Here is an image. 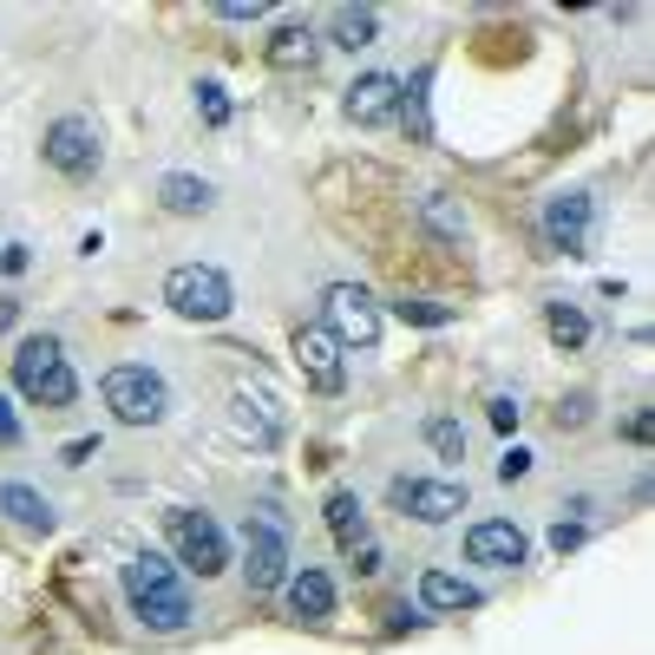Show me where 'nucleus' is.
Returning <instances> with one entry per match:
<instances>
[{
    "label": "nucleus",
    "instance_id": "1",
    "mask_svg": "<svg viewBox=\"0 0 655 655\" xmlns=\"http://www.w3.org/2000/svg\"><path fill=\"white\" fill-rule=\"evenodd\" d=\"M119 590H125V610L157 636H184L197 623V597L164 550H131L119 564Z\"/></svg>",
    "mask_w": 655,
    "mask_h": 655
},
{
    "label": "nucleus",
    "instance_id": "2",
    "mask_svg": "<svg viewBox=\"0 0 655 655\" xmlns=\"http://www.w3.org/2000/svg\"><path fill=\"white\" fill-rule=\"evenodd\" d=\"M13 393H20L26 406H40V413L79 406V374H73L59 335H26V341L13 348Z\"/></svg>",
    "mask_w": 655,
    "mask_h": 655
},
{
    "label": "nucleus",
    "instance_id": "3",
    "mask_svg": "<svg viewBox=\"0 0 655 655\" xmlns=\"http://www.w3.org/2000/svg\"><path fill=\"white\" fill-rule=\"evenodd\" d=\"M164 308H171L177 321L217 328V321H230L237 288H230V275H223L217 262H177V269L164 275Z\"/></svg>",
    "mask_w": 655,
    "mask_h": 655
},
{
    "label": "nucleus",
    "instance_id": "4",
    "mask_svg": "<svg viewBox=\"0 0 655 655\" xmlns=\"http://www.w3.org/2000/svg\"><path fill=\"white\" fill-rule=\"evenodd\" d=\"M164 544H171L177 570H197V577H223L230 570V537L204 505H164Z\"/></svg>",
    "mask_w": 655,
    "mask_h": 655
},
{
    "label": "nucleus",
    "instance_id": "5",
    "mask_svg": "<svg viewBox=\"0 0 655 655\" xmlns=\"http://www.w3.org/2000/svg\"><path fill=\"white\" fill-rule=\"evenodd\" d=\"M40 157L66 184H92L106 171V138H99V125L86 112H66V119H53V125L40 131Z\"/></svg>",
    "mask_w": 655,
    "mask_h": 655
},
{
    "label": "nucleus",
    "instance_id": "6",
    "mask_svg": "<svg viewBox=\"0 0 655 655\" xmlns=\"http://www.w3.org/2000/svg\"><path fill=\"white\" fill-rule=\"evenodd\" d=\"M99 400L112 406V419H119V426H164V413H171V387H164V374H157V368H138V361L106 368Z\"/></svg>",
    "mask_w": 655,
    "mask_h": 655
},
{
    "label": "nucleus",
    "instance_id": "7",
    "mask_svg": "<svg viewBox=\"0 0 655 655\" xmlns=\"http://www.w3.org/2000/svg\"><path fill=\"white\" fill-rule=\"evenodd\" d=\"M321 328L335 335V348H381V328H387V315H381V302L361 288V282H328L321 288Z\"/></svg>",
    "mask_w": 655,
    "mask_h": 655
},
{
    "label": "nucleus",
    "instance_id": "8",
    "mask_svg": "<svg viewBox=\"0 0 655 655\" xmlns=\"http://www.w3.org/2000/svg\"><path fill=\"white\" fill-rule=\"evenodd\" d=\"M288 570H295L288 524L275 518V512H250V518H243V583H250L256 597H269V590L288 583Z\"/></svg>",
    "mask_w": 655,
    "mask_h": 655
},
{
    "label": "nucleus",
    "instance_id": "9",
    "mask_svg": "<svg viewBox=\"0 0 655 655\" xmlns=\"http://www.w3.org/2000/svg\"><path fill=\"white\" fill-rule=\"evenodd\" d=\"M590 230H597V197L590 190H557L537 210V237L550 256H590Z\"/></svg>",
    "mask_w": 655,
    "mask_h": 655
},
{
    "label": "nucleus",
    "instance_id": "10",
    "mask_svg": "<svg viewBox=\"0 0 655 655\" xmlns=\"http://www.w3.org/2000/svg\"><path fill=\"white\" fill-rule=\"evenodd\" d=\"M387 505L413 524H452L472 505V492H466V479H393Z\"/></svg>",
    "mask_w": 655,
    "mask_h": 655
},
{
    "label": "nucleus",
    "instance_id": "11",
    "mask_svg": "<svg viewBox=\"0 0 655 655\" xmlns=\"http://www.w3.org/2000/svg\"><path fill=\"white\" fill-rule=\"evenodd\" d=\"M288 354H295L302 381H308L315 393H341L348 387V354L335 348V335H328L321 321H302V328L288 335Z\"/></svg>",
    "mask_w": 655,
    "mask_h": 655
},
{
    "label": "nucleus",
    "instance_id": "12",
    "mask_svg": "<svg viewBox=\"0 0 655 655\" xmlns=\"http://www.w3.org/2000/svg\"><path fill=\"white\" fill-rule=\"evenodd\" d=\"M466 564H479V570H518V564H531V537L512 518H479L466 531Z\"/></svg>",
    "mask_w": 655,
    "mask_h": 655
},
{
    "label": "nucleus",
    "instance_id": "13",
    "mask_svg": "<svg viewBox=\"0 0 655 655\" xmlns=\"http://www.w3.org/2000/svg\"><path fill=\"white\" fill-rule=\"evenodd\" d=\"M341 112H348V119H354L361 131L393 125V119H400V73H361V79L348 86Z\"/></svg>",
    "mask_w": 655,
    "mask_h": 655
},
{
    "label": "nucleus",
    "instance_id": "14",
    "mask_svg": "<svg viewBox=\"0 0 655 655\" xmlns=\"http://www.w3.org/2000/svg\"><path fill=\"white\" fill-rule=\"evenodd\" d=\"M0 518L13 524V531H26V537H53L59 531L53 499L40 485H26V479H0Z\"/></svg>",
    "mask_w": 655,
    "mask_h": 655
},
{
    "label": "nucleus",
    "instance_id": "15",
    "mask_svg": "<svg viewBox=\"0 0 655 655\" xmlns=\"http://www.w3.org/2000/svg\"><path fill=\"white\" fill-rule=\"evenodd\" d=\"M230 426H237V439H250L256 452H275L282 446V433H288V419L275 413V400L269 393H230Z\"/></svg>",
    "mask_w": 655,
    "mask_h": 655
},
{
    "label": "nucleus",
    "instance_id": "16",
    "mask_svg": "<svg viewBox=\"0 0 655 655\" xmlns=\"http://www.w3.org/2000/svg\"><path fill=\"white\" fill-rule=\"evenodd\" d=\"M269 66H275V73H315V66H321V26L282 20V26L269 33Z\"/></svg>",
    "mask_w": 655,
    "mask_h": 655
},
{
    "label": "nucleus",
    "instance_id": "17",
    "mask_svg": "<svg viewBox=\"0 0 655 655\" xmlns=\"http://www.w3.org/2000/svg\"><path fill=\"white\" fill-rule=\"evenodd\" d=\"M288 616H302V623H328L335 616V577L321 570V564H302V570H288Z\"/></svg>",
    "mask_w": 655,
    "mask_h": 655
},
{
    "label": "nucleus",
    "instance_id": "18",
    "mask_svg": "<svg viewBox=\"0 0 655 655\" xmlns=\"http://www.w3.org/2000/svg\"><path fill=\"white\" fill-rule=\"evenodd\" d=\"M157 210H171V217H210L217 210V184L197 177V171H164L157 177Z\"/></svg>",
    "mask_w": 655,
    "mask_h": 655
},
{
    "label": "nucleus",
    "instance_id": "19",
    "mask_svg": "<svg viewBox=\"0 0 655 655\" xmlns=\"http://www.w3.org/2000/svg\"><path fill=\"white\" fill-rule=\"evenodd\" d=\"M413 210H419V223H426V237H433V243H446V250H466V243H472V217H466V204H459V197L426 190Z\"/></svg>",
    "mask_w": 655,
    "mask_h": 655
},
{
    "label": "nucleus",
    "instance_id": "20",
    "mask_svg": "<svg viewBox=\"0 0 655 655\" xmlns=\"http://www.w3.org/2000/svg\"><path fill=\"white\" fill-rule=\"evenodd\" d=\"M485 603V590L479 583H466V577H452V570H419V610H433V616H459V610H479Z\"/></svg>",
    "mask_w": 655,
    "mask_h": 655
},
{
    "label": "nucleus",
    "instance_id": "21",
    "mask_svg": "<svg viewBox=\"0 0 655 655\" xmlns=\"http://www.w3.org/2000/svg\"><path fill=\"white\" fill-rule=\"evenodd\" d=\"M381 40V13L374 7H335L328 26H321V46H341V53H361Z\"/></svg>",
    "mask_w": 655,
    "mask_h": 655
},
{
    "label": "nucleus",
    "instance_id": "22",
    "mask_svg": "<svg viewBox=\"0 0 655 655\" xmlns=\"http://www.w3.org/2000/svg\"><path fill=\"white\" fill-rule=\"evenodd\" d=\"M544 335H550V348H564V354H583V348H590V315H583L577 302L550 295V302H544Z\"/></svg>",
    "mask_w": 655,
    "mask_h": 655
},
{
    "label": "nucleus",
    "instance_id": "23",
    "mask_svg": "<svg viewBox=\"0 0 655 655\" xmlns=\"http://www.w3.org/2000/svg\"><path fill=\"white\" fill-rule=\"evenodd\" d=\"M321 512H328V531H335V544H341V550H354V544L368 537V512H361V499H354V492H328V505H321Z\"/></svg>",
    "mask_w": 655,
    "mask_h": 655
},
{
    "label": "nucleus",
    "instance_id": "24",
    "mask_svg": "<svg viewBox=\"0 0 655 655\" xmlns=\"http://www.w3.org/2000/svg\"><path fill=\"white\" fill-rule=\"evenodd\" d=\"M426 79H433V73H413V79H400V119H406V138H413V144H433V112H426Z\"/></svg>",
    "mask_w": 655,
    "mask_h": 655
},
{
    "label": "nucleus",
    "instance_id": "25",
    "mask_svg": "<svg viewBox=\"0 0 655 655\" xmlns=\"http://www.w3.org/2000/svg\"><path fill=\"white\" fill-rule=\"evenodd\" d=\"M419 439H426V446H433V459H446V466H452V459H466V426H459V419H446V413H433V419L419 426Z\"/></svg>",
    "mask_w": 655,
    "mask_h": 655
},
{
    "label": "nucleus",
    "instance_id": "26",
    "mask_svg": "<svg viewBox=\"0 0 655 655\" xmlns=\"http://www.w3.org/2000/svg\"><path fill=\"white\" fill-rule=\"evenodd\" d=\"M393 315H400V321H413V328H452V315H459V308H452V302H426V295H400V302H393Z\"/></svg>",
    "mask_w": 655,
    "mask_h": 655
},
{
    "label": "nucleus",
    "instance_id": "27",
    "mask_svg": "<svg viewBox=\"0 0 655 655\" xmlns=\"http://www.w3.org/2000/svg\"><path fill=\"white\" fill-rule=\"evenodd\" d=\"M197 112H204V125H230V99L217 79H197Z\"/></svg>",
    "mask_w": 655,
    "mask_h": 655
},
{
    "label": "nucleus",
    "instance_id": "28",
    "mask_svg": "<svg viewBox=\"0 0 655 655\" xmlns=\"http://www.w3.org/2000/svg\"><path fill=\"white\" fill-rule=\"evenodd\" d=\"M583 537H590V524H583V518H570V524L557 518V524H550V550H557V557H564V550H577Z\"/></svg>",
    "mask_w": 655,
    "mask_h": 655
},
{
    "label": "nucleus",
    "instance_id": "29",
    "mask_svg": "<svg viewBox=\"0 0 655 655\" xmlns=\"http://www.w3.org/2000/svg\"><path fill=\"white\" fill-rule=\"evenodd\" d=\"M485 413H492V426H499V433H518V400H512V393H492V400H485Z\"/></svg>",
    "mask_w": 655,
    "mask_h": 655
},
{
    "label": "nucleus",
    "instance_id": "30",
    "mask_svg": "<svg viewBox=\"0 0 655 655\" xmlns=\"http://www.w3.org/2000/svg\"><path fill=\"white\" fill-rule=\"evenodd\" d=\"M583 419H590V393H570V400L557 406V433H577Z\"/></svg>",
    "mask_w": 655,
    "mask_h": 655
},
{
    "label": "nucleus",
    "instance_id": "31",
    "mask_svg": "<svg viewBox=\"0 0 655 655\" xmlns=\"http://www.w3.org/2000/svg\"><path fill=\"white\" fill-rule=\"evenodd\" d=\"M649 433H655V413L649 406H636V413L623 419V439H630V446H649Z\"/></svg>",
    "mask_w": 655,
    "mask_h": 655
},
{
    "label": "nucleus",
    "instance_id": "32",
    "mask_svg": "<svg viewBox=\"0 0 655 655\" xmlns=\"http://www.w3.org/2000/svg\"><path fill=\"white\" fill-rule=\"evenodd\" d=\"M499 479H505V485H518V479H531V452H524V446H512V452L499 459Z\"/></svg>",
    "mask_w": 655,
    "mask_h": 655
},
{
    "label": "nucleus",
    "instance_id": "33",
    "mask_svg": "<svg viewBox=\"0 0 655 655\" xmlns=\"http://www.w3.org/2000/svg\"><path fill=\"white\" fill-rule=\"evenodd\" d=\"M348 557H354V577H374V570H381V544H374V537H361Z\"/></svg>",
    "mask_w": 655,
    "mask_h": 655
},
{
    "label": "nucleus",
    "instance_id": "34",
    "mask_svg": "<svg viewBox=\"0 0 655 655\" xmlns=\"http://www.w3.org/2000/svg\"><path fill=\"white\" fill-rule=\"evenodd\" d=\"M26 439V426H20V413H13V400L0 393V446H20Z\"/></svg>",
    "mask_w": 655,
    "mask_h": 655
},
{
    "label": "nucleus",
    "instance_id": "35",
    "mask_svg": "<svg viewBox=\"0 0 655 655\" xmlns=\"http://www.w3.org/2000/svg\"><path fill=\"white\" fill-rule=\"evenodd\" d=\"M262 13H269L262 0H223V7H217V20H237V26H243V20H262Z\"/></svg>",
    "mask_w": 655,
    "mask_h": 655
},
{
    "label": "nucleus",
    "instance_id": "36",
    "mask_svg": "<svg viewBox=\"0 0 655 655\" xmlns=\"http://www.w3.org/2000/svg\"><path fill=\"white\" fill-rule=\"evenodd\" d=\"M0 269H7V275H26V269H33L26 243H0Z\"/></svg>",
    "mask_w": 655,
    "mask_h": 655
},
{
    "label": "nucleus",
    "instance_id": "37",
    "mask_svg": "<svg viewBox=\"0 0 655 655\" xmlns=\"http://www.w3.org/2000/svg\"><path fill=\"white\" fill-rule=\"evenodd\" d=\"M86 459H99V433H86V439H66V466H86Z\"/></svg>",
    "mask_w": 655,
    "mask_h": 655
},
{
    "label": "nucleus",
    "instance_id": "38",
    "mask_svg": "<svg viewBox=\"0 0 655 655\" xmlns=\"http://www.w3.org/2000/svg\"><path fill=\"white\" fill-rule=\"evenodd\" d=\"M13 321H20V295H0V335H7Z\"/></svg>",
    "mask_w": 655,
    "mask_h": 655
}]
</instances>
